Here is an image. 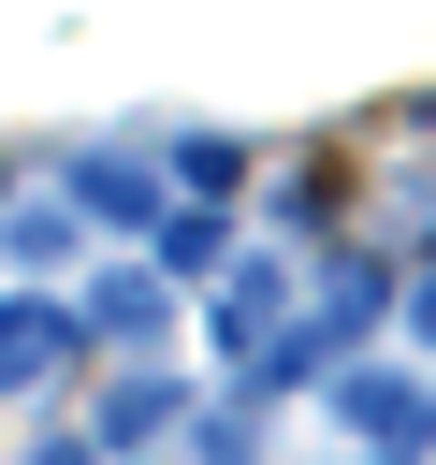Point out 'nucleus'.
I'll list each match as a JSON object with an SVG mask.
<instances>
[{
	"instance_id": "1",
	"label": "nucleus",
	"mask_w": 436,
	"mask_h": 465,
	"mask_svg": "<svg viewBox=\"0 0 436 465\" xmlns=\"http://www.w3.org/2000/svg\"><path fill=\"white\" fill-rule=\"evenodd\" d=\"M378 305H392V276H378V262H334V291H320V305H305V320H291V334H276L247 378H262V392H291V378H334V363L363 349V320H378Z\"/></svg>"
},
{
	"instance_id": "2",
	"label": "nucleus",
	"mask_w": 436,
	"mask_h": 465,
	"mask_svg": "<svg viewBox=\"0 0 436 465\" xmlns=\"http://www.w3.org/2000/svg\"><path fill=\"white\" fill-rule=\"evenodd\" d=\"M334 421L363 436V465H421V436H436V392H421L407 363H349V378H334Z\"/></svg>"
},
{
	"instance_id": "3",
	"label": "nucleus",
	"mask_w": 436,
	"mask_h": 465,
	"mask_svg": "<svg viewBox=\"0 0 436 465\" xmlns=\"http://www.w3.org/2000/svg\"><path fill=\"white\" fill-rule=\"evenodd\" d=\"M73 349H87V334H73V305H44V291H15V305H0V392H44Z\"/></svg>"
},
{
	"instance_id": "4",
	"label": "nucleus",
	"mask_w": 436,
	"mask_h": 465,
	"mask_svg": "<svg viewBox=\"0 0 436 465\" xmlns=\"http://www.w3.org/2000/svg\"><path fill=\"white\" fill-rule=\"evenodd\" d=\"M73 218H102V232H160V174H145V160H73Z\"/></svg>"
},
{
	"instance_id": "5",
	"label": "nucleus",
	"mask_w": 436,
	"mask_h": 465,
	"mask_svg": "<svg viewBox=\"0 0 436 465\" xmlns=\"http://www.w3.org/2000/svg\"><path fill=\"white\" fill-rule=\"evenodd\" d=\"M276 334H291V276H276V262H247V276L218 291V349H233V363H262Z\"/></svg>"
},
{
	"instance_id": "6",
	"label": "nucleus",
	"mask_w": 436,
	"mask_h": 465,
	"mask_svg": "<svg viewBox=\"0 0 436 465\" xmlns=\"http://www.w3.org/2000/svg\"><path fill=\"white\" fill-rule=\"evenodd\" d=\"M174 421H189V392H174V378H116V392H102V421H87V465H102V450H145V436H174Z\"/></svg>"
},
{
	"instance_id": "7",
	"label": "nucleus",
	"mask_w": 436,
	"mask_h": 465,
	"mask_svg": "<svg viewBox=\"0 0 436 465\" xmlns=\"http://www.w3.org/2000/svg\"><path fill=\"white\" fill-rule=\"evenodd\" d=\"M73 334H145V349H160V276H102V291L73 305Z\"/></svg>"
},
{
	"instance_id": "8",
	"label": "nucleus",
	"mask_w": 436,
	"mask_h": 465,
	"mask_svg": "<svg viewBox=\"0 0 436 465\" xmlns=\"http://www.w3.org/2000/svg\"><path fill=\"white\" fill-rule=\"evenodd\" d=\"M174 174H189L203 203H233V189H247V145H233V131H174Z\"/></svg>"
},
{
	"instance_id": "9",
	"label": "nucleus",
	"mask_w": 436,
	"mask_h": 465,
	"mask_svg": "<svg viewBox=\"0 0 436 465\" xmlns=\"http://www.w3.org/2000/svg\"><path fill=\"white\" fill-rule=\"evenodd\" d=\"M145 247H160V276H203V262H218V203H160Z\"/></svg>"
},
{
	"instance_id": "10",
	"label": "nucleus",
	"mask_w": 436,
	"mask_h": 465,
	"mask_svg": "<svg viewBox=\"0 0 436 465\" xmlns=\"http://www.w3.org/2000/svg\"><path fill=\"white\" fill-rule=\"evenodd\" d=\"M0 247H15V262H73V203H15Z\"/></svg>"
},
{
	"instance_id": "11",
	"label": "nucleus",
	"mask_w": 436,
	"mask_h": 465,
	"mask_svg": "<svg viewBox=\"0 0 436 465\" xmlns=\"http://www.w3.org/2000/svg\"><path fill=\"white\" fill-rule=\"evenodd\" d=\"M407 334H421V349H436V276H421V291H407Z\"/></svg>"
},
{
	"instance_id": "12",
	"label": "nucleus",
	"mask_w": 436,
	"mask_h": 465,
	"mask_svg": "<svg viewBox=\"0 0 436 465\" xmlns=\"http://www.w3.org/2000/svg\"><path fill=\"white\" fill-rule=\"evenodd\" d=\"M29 465H87V436H44V450H29Z\"/></svg>"
},
{
	"instance_id": "13",
	"label": "nucleus",
	"mask_w": 436,
	"mask_h": 465,
	"mask_svg": "<svg viewBox=\"0 0 436 465\" xmlns=\"http://www.w3.org/2000/svg\"><path fill=\"white\" fill-rule=\"evenodd\" d=\"M0 218H15V174H0Z\"/></svg>"
}]
</instances>
